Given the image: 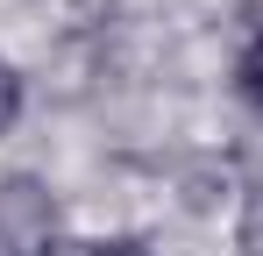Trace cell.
Here are the masks:
<instances>
[{
	"mask_svg": "<svg viewBox=\"0 0 263 256\" xmlns=\"http://www.w3.org/2000/svg\"><path fill=\"white\" fill-rule=\"evenodd\" d=\"M50 228H57V207L36 178H7L0 185V256H43Z\"/></svg>",
	"mask_w": 263,
	"mask_h": 256,
	"instance_id": "obj_1",
	"label": "cell"
},
{
	"mask_svg": "<svg viewBox=\"0 0 263 256\" xmlns=\"http://www.w3.org/2000/svg\"><path fill=\"white\" fill-rule=\"evenodd\" d=\"M235 85H242V100H249V107H263V36L242 50V64H235Z\"/></svg>",
	"mask_w": 263,
	"mask_h": 256,
	"instance_id": "obj_2",
	"label": "cell"
},
{
	"mask_svg": "<svg viewBox=\"0 0 263 256\" xmlns=\"http://www.w3.org/2000/svg\"><path fill=\"white\" fill-rule=\"evenodd\" d=\"M22 121V79H14V64H0V135Z\"/></svg>",
	"mask_w": 263,
	"mask_h": 256,
	"instance_id": "obj_3",
	"label": "cell"
},
{
	"mask_svg": "<svg viewBox=\"0 0 263 256\" xmlns=\"http://www.w3.org/2000/svg\"><path fill=\"white\" fill-rule=\"evenodd\" d=\"M92 256H149V249H142V242H128V235H114V242H100Z\"/></svg>",
	"mask_w": 263,
	"mask_h": 256,
	"instance_id": "obj_4",
	"label": "cell"
}]
</instances>
